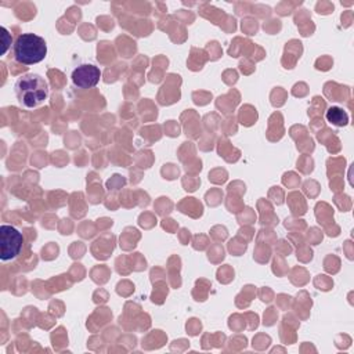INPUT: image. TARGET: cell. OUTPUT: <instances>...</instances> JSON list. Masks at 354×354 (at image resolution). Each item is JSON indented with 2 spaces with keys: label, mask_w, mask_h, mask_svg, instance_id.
<instances>
[{
  "label": "cell",
  "mask_w": 354,
  "mask_h": 354,
  "mask_svg": "<svg viewBox=\"0 0 354 354\" xmlns=\"http://www.w3.org/2000/svg\"><path fill=\"white\" fill-rule=\"evenodd\" d=\"M1 32H3V33H1V43H3L1 54H4V53L7 51V48H8V44H11V41H8V39H7V37H10L7 29H6V28H1Z\"/></svg>",
  "instance_id": "6"
},
{
  "label": "cell",
  "mask_w": 354,
  "mask_h": 354,
  "mask_svg": "<svg viewBox=\"0 0 354 354\" xmlns=\"http://www.w3.org/2000/svg\"><path fill=\"white\" fill-rule=\"evenodd\" d=\"M24 243L22 234L12 225L3 224L0 227V259L3 261L15 259Z\"/></svg>",
  "instance_id": "3"
},
{
  "label": "cell",
  "mask_w": 354,
  "mask_h": 354,
  "mask_svg": "<svg viewBox=\"0 0 354 354\" xmlns=\"http://www.w3.org/2000/svg\"><path fill=\"white\" fill-rule=\"evenodd\" d=\"M101 79V71L93 64H83L73 69L72 82L79 88H93L98 84Z\"/></svg>",
  "instance_id": "4"
},
{
  "label": "cell",
  "mask_w": 354,
  "mask_h": 354,
  "mask_svg": "<svg viewBox=\"0 0 354 354\" xmlns=\"http://www.w3.org/2000/svg\"><path fill=\"white\" fill-rule=\"evenodd\" d=\"M15 95L24 108H37L48 97V83L37 73H25L15 82Z\"/></svg>",
  "instance_id": "1"
},
{
  "label": "cell",
  "mask_w": 354,
  "mask_h": 354,
  "mask_svg": "<svg viewBox=\"0 0 354 354\" xmlns=\"http://www.w3.org/2000/svg\"><path fill=\"white\" fill-rule=\"evenodd\" d=\"M14 58L24 65H33L47 55V44L43 37L35 33H22L14 41Z\"/></svg>",
  "instance_id": "2"
},
{
  "label": "cell",
  "mask_w": 354,
  "mask_h": 354,
  "mask_svg": "<svg viewBox=\"0 0 354 354\" xmlns=\"http://www.w3.org/2000/svg\"><path fill=\"white\" fill-rule=\"evenodd\" d=\"M326 120L335 126H346L348 122V115L343 109L332 106L326 111Z\"/></svg>",
  "instance_id": "5"
}]
</instances>
